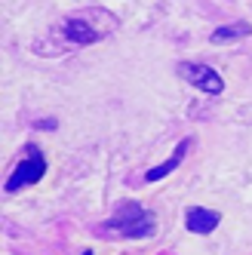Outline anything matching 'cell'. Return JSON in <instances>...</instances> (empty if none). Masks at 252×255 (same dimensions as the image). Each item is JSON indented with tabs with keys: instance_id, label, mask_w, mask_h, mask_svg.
Here are the masks:
<instances>
[{
	"instance_id": "obj_1",
	"label": "cell",
	"mask_w": 252,
	"mask_h": 255,
	"mask_svg": "<svg viewBox=\"0 0 252 255\" xmlns=\"http://www.w3.org/2000/svg\"><path fill=\"white\" fill-rule=\"evenodd\" d=\"M111 225L117 234H123V237H129V240H141V237H154V231H157V218L151 215V212H145L138 203H123L117 212H114V218Z\"/></svg>"
},
{
	"instance_id": "obj_4",
	"label": "cell",
	"mask_w": 252,
	"mask_h": 255,
	"mask_svg": "<svg viewBox=\"0 0 252 255\" xmlns=\"http://www.w3.org/2000/svg\"><path fill=\"white\" fill-rule=\"evenodd\" d=\"M222 222V215L215 212V209H203V206H191L185 212V225L191 234H212L215 228H219Z\"/></svg>"
},
{
	"instance_id": "obj_8",
	"label": "cell",
	"mask_w": 252,
	"mask_h": 255,
	"mask_svg": "<svg viewBox=\"0 0 252 255\" xmlns=\"http://www.w3.org/2000/svg\"><path fill=\"white\" fill-rule=\"evenodd\" d=\"M80 255H93V249H86V252H80Z\"/></svg>"
},
{
	"instance_id": "obj_7",
	"label": "cell",
	"mask_w": 252,
	"mask_h": 255,
	"mask_svg": "<svg viewBox=\"0 0 252 255\" xmlns=\"http://www.w3.org/2000/svg\"><path fill=\"white\" fill-rule=\"evenodd\" d=\"M249 34V25H228V28H215L212 31V43H231V40H240Z\"/></svg>"
},
{
	"instance_id": "obj_3",
	"label": "cell",
	"mask_w": 252,
	"mask_h": 255,
	"mask_svg": "<svg viewBox=\"0 0 252 255\" xmlns=\"http://www.w3.org/2000/svg\"><path fill=\"white\" fill-rule=\"evenodd\" d=\"M178 74H182L191 86L203 89L206 96H222V93H225V80H222V74H219L215 68H209V65H200V62H182V65H178Z\"/></svg>"
},
{
	"instance_id": "obj_5",
	"label": "cell",
	"mask_w": 252,
	"mask_h": 255,
	"mask_svg": "<svg viewBox=\"0 0 252 255\" xmlns=\"http://www.w3.org/2000/svg\"><path fill=\"white\" fill-rule=\"evenodd\" d=\"M62 31H65V37L74 43V46H86V43L102 40V31H93L83 19H71V22H65V25H62Z\"/></svg>"
},
{
	"instance_id": "obj_2",
	"label": "cell",
	"mask_w": 252,
	"mask_h": 255,
	"mask_svg": "<svg viewBox=\"0 0 252 255\" xmlns=\"http://www.w3.org/2000/svg\"><path fill=\"white\" fill-rule=\"evenodd\" d=\"M43 172H46V160H43L40 148H34V144H31V151L25 154V160L15 163V169L6 178V194H19L28 185H37V181L43 178Z\"/></svg>"
},
{
	"instance_id": "obj_6",
	"label": "cell",
	"mask_w": 252,
	"mask_h": 255,
	"mask_svg": "<svg viewBox=\"0 0 252 255\" xmlns=\"http://www.w3.org/2000/svg\"><path fill=\"white\" fill-rule=\"evenodd\" d=\"M188 148H191V138H182L175 144V151H172V157L166 160V163H160V166H154V169H148V175H145V181H160V178H166L178 163L185 160V154H188Z\"/></svg>"
}]
</instances>
